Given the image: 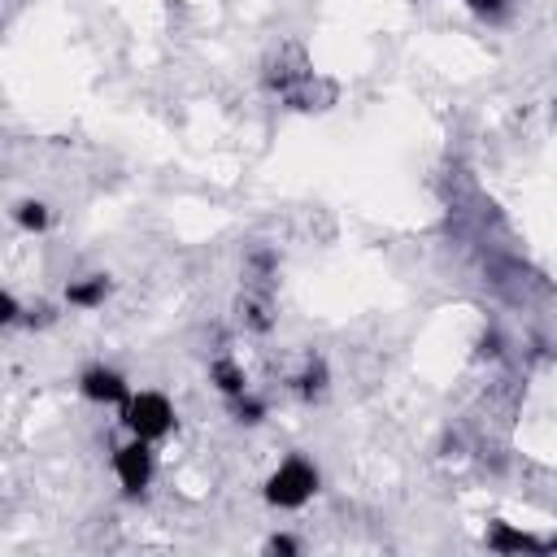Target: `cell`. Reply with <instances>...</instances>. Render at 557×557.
Wrapping results in <instances>:
<instances>
[{"instance_id": "cell-10", "label": "cell", "mask_w": 557, "mask_h": 557, "mask_svg": "<svg viewBox=\"0 0 557 557\" xmlns=\"http://www.w3.org/2000/svg\"><path fill=\"white\" fill-rule=\"evenodd\" d=\"M265 548H270V553H296L300 544H296L292 535H270V544H265Z\"/></svg>"}, {"instance_id": "cell-4", "label": "cell", "mask_w": 557, "mask_h": 557, "mask_svg": "<svg viewBox=\"0 0 557 557\" xmlns=\"http://www.w3.org/2000/svg\"><path fill=\"white\" fill-rule=\"evenodd\" d=\"M78 392H83L87 400H96V405H122V400L131 396V392H126V379H122L117 370H109V366H91V370H83Z\"/></svg>"}, {"instance_id": "cell-5", "label": "cell", "mask_w": 557, "mask_h": 557, "mask_svg": "<svg viewBox=\"0 0 557 557\" xmlns=\"http://www.w3.org/2000/svg\"><path fill=\"white\" fill-rule=\"evenodd\" d=\"M487 548H496V553H540V548H548L544 540H535V535H527V531H513V527H492V535H487Z\"/></svg>"}, {"instance_id": "cell-11", "label": "cell", "mask_w": 557, "mask_h": 557, "mask_svg": "<svg viewBox=\"0 0 557 557\" xmlns=\"http://www.w3.org/2000/svg\"><path fill=\"white\" fill-rule=\"evenodd\" d=\"M13 318H17V300L4 292V322H13Z\"/></svg>"}, {"instance_id": "cell-1", "label": "cell", "mask_w": 557, "mask_h": 557, "mask_svg": "<svg viewBox=\"0 0 557 557\" xmlns=\"http://www.w3.org/2000/svg\"><path fill=\"white\" fill-rule=\"evenodd\" d=\"M313 492H318V466L309 457H300V453L278 461V470L265 479V500L274 509H300Z\"/></svg>"}, {"instance_id": "cell-2", "label": "cell", "mask_w": 557, "mask_h": 557, "mask_svg": "<svg viewBox=\"0 0 557 557\" xmlns=\"http://www.w3.org/2000/svg\"><path fill=\"white\" fill-rule=\"evenodd\" d=\"M122 426L135 435V440H161L170 435L174 426V405L161 396V392H135L122 400Z\"/></svg>"}, {"instance_id": "cell-3", "label": "cell", "mask_w": 557, "mask_h": 557, "mask_svg": "<svg viewBox=\"0 0 557 557\" xmlns=\"http://www.w3.org/2000/svg\"><path fill=\"white\" fill-rule=\"evenodd\" d=\"M113 474H117V483H122L131 496L144 492V487L152 483V474H157V457H152L148 440H131V444H122V448L113 453Z\"/></svg>"}, {"instance_id": "cell-6", "label": "cell", "mask_w": 557, "mask_h": 557, "mask_svg": "<svg viewBox=\"0 0 557 557\" xmlns=\"http://www.w3.org/2000/svg\"><path fill=\"white\" fill-rule=\"evenodd\" d=\"M109 287H113V283H109V274H87L83 283H74V287L65 292V300H70V305H78V309H96V305L109 296Z\"/></svg>"}, {"instance_id": "cell-9", "label": "cell", "mask_w": 557, "mask_h": 557, "mask_svg": "<svg viewBox=\"0 0 557 557\" xmlns=\"http://www.w3.org/2000/svg\"><path fill=\"white\" fill-rule=\"evenodd\" d=\"M470 4V13H479V17H500L505 13V0H466Z\"/></svg>"}, {"instance_id": "cell-8", "label": "cell", "mask_w": 557, "mask_h": 557, "mask_svg": "<svg viewBox=\"0 0 557 557\" xmlns=\"http://www.w3.org/2000/svg\"><path fill=\"white\" fill-rule=\"evenodd\" d=\"M17 222H22L26 231H44V226H48V205L22 200V205H17Z\"/></svg>"}, {"instance_id": "cell-7", "label": "cell", "mask_w": 557, "mask_h": 557, "mask_svg": "<svg viewBox=\"0 0 557 557\" xmlns=\"http://www.w3.org/2000/svg\"><path fill=\"white\" fill-rule=\"evenodd\" d=\"M213 383L235 400V396H244L248 392V379H244V370L235 366V361H213Z\"/></svg>"}]
</instances>
